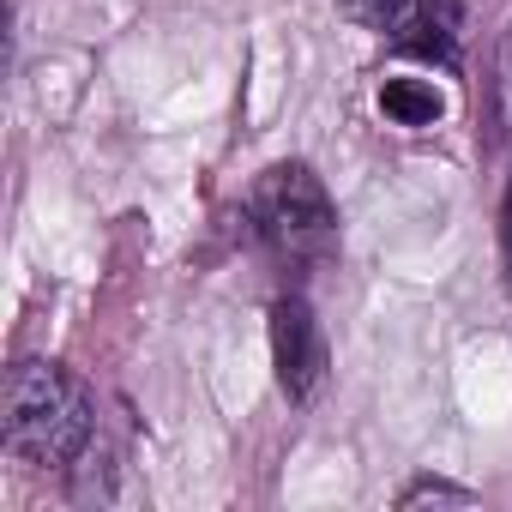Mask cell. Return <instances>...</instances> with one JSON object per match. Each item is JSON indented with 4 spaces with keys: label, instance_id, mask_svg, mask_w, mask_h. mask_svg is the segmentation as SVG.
I'll use <instances>...</instances> for the list:
<instances>
[{
    "label": "cell",
    "instance_id": "obj_1",
    "mask_svg": "<svg viewBox=\"0 0 512 512\" xmlns=\"http://www.w3.org/2000/svg\"><path fill=\"white\" fill-rule=\"evenodd\" d=\"M97 434V404L91 386L61 368V362H19L0 386V440L13 458L37 464V470H67L73 458H85Z\"/></svg>",
    "mask_w": 512,
    "mask_h": 512
},
{
    "label": "cell",
    "instance_id": "obj_2",
    "mask_svg": "<svg viewBox=\"0 0 512 512\" xmlns=\"http://www.w3.org/2000/svg\"><path fill=\"white\" fill-rule=\"evenodd\" d=\"M247 217L284 266H314L338 247V211L308 163H272L247 193Z\"/></svg>",
    "mask_w": 512,
    "mask_h": 512
},
{
    "label": "cell",
    "instance_id": "obj_3",
    "mask_svg": "<svg viewBox=\"0 0 512 512\" xmlns=\"http://www.w3.org/2000/svg\"><path fill=\"white\" fill-rule=\"evenodd\" d=\"M326 362H332V350H326V332H320L314 308H308L302 296H284V302L272 308V368H278L284 398H290V404L320 398Z\"/></svg>",
    "mask_w": 512,
    "mask_h": 512
},
{
    "label": "cell",
    "instance_id": "obj_4",
    "mask_svg": "<svg viewBox=\"0 0 512 512\" xmlns=\"http://www.w3.org/2000/svg\"><path fill=\"white\" fill-rule=\"evenodd\" d=\"M374 109H380L392 127H410V133H422V127L446 121V91H440L428 73H392V79H380V91H374Z\"/></svg>",
    "mask_w": 512,
    "mask_h": 512
},
{
    "label": "cell",
    "instance_id": "obj_5",
    "mask_svg": "<svg viewBox=\"0 0 512 512\" xmlns=\"http://www.w3.org/2000/svg\"><path fill=\"white\" fill-rule=\"evenodd\" d=\"M344 13L362 25V31H380V37H404L410 31V19L422 13V0H344Z\"/></svg>",
    "mask_w": 512,
    "mask_h": 512
},
{
    "label": "cell",
    "instance_id": "obj_6",
    "mask_svg": "<svg viewBox=\"0 0 512 512\" xmlns=\"http://www.w3.org/2000/svg\"><path fill=\"white\" fill-rule=\"evenodd\" d=\"M398 506H404V512H410V506H476V494H470V488H458V482L428 476V482H410V488L398 494Z\"/></svg>",
    "mask_w": 512,
    "mask_h": 512
},
{
    "label": "cell",
    "instance_id": "obj_7",
    "mask_svg": "<svg viewBox=\"0 0 512 512\" xmlns=\"http://www.w3.org/2000/svg\"><path fill=\"white\" fill-rule=\"evenodd\" d=\"M500 121L512 133V25H506V43H500Z\"/></svg>",
    "mask_w": 512,
    "mask_h": 512
},
{
    "label": "cell",
    "instance_id": "obj_8",
    "mask_svg": "<svg viewBox=\"0 0 512 512\" xmlns=\"http://www.w3.org/2000/svg\"><path fill=\"white\" fill-rule=\"evenodd\" d=\"M500 253H506V284H512V175H506V199H500Z\"/></svg>",
    "mask_w": 512,
    "mask_h": 512
}]
</instances>
